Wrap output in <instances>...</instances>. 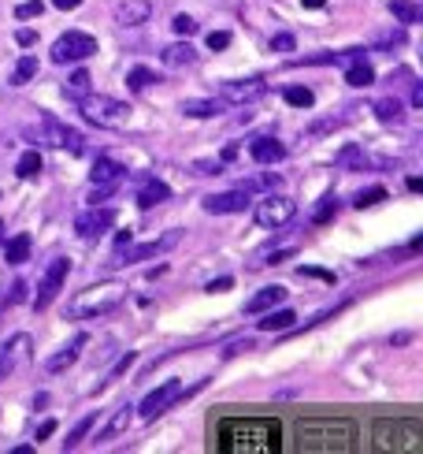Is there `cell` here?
<instances>
[{"label": "cell", "mask_w": 423, "mask_h": 454, "mask_svg": "<svg viewBox=\"0 0 423 454\" xmlns=\"http://www.w3.org/2000/svg\"><path fill=\"white\" fill-rule=\"evenodd\" d=\"M312 90H304V86H290L286 90V105H294V108H312Z\"/></svg>", "instance_id": "836d02e7"}, {"label": "cell", "mask_w": 423, "mask_h": 454, "mask_svg": "<svg viewBox=\"0 0 423 454\" xmlns=\"http://www.w3.org/2000/svg\"><path fill=\"white\" fill-rule=\"evenodd\" d=\"M93 421H97V418H93V413H86V418H82L79 425H74V428H71V436L64 440V450H71V447H79V443H82V440L89 436V428H93Z\"/></svg>", "instance_id": "f546056e"}, {"label": "cell", "mask_w": 423, "mask_h": 454, "mask_svg": "<svg viewBox=\"0 0 423 454\" xmlns=\"http://www.w3.org/2000/svg\"><path fill=\"white\" fill-rule=\"evenodd\" d=\"M342 123H350V116H327V120H316L309 130H304V135H309V138H319V135H327V130H338Z\"/></svg>", "instance_id": "1f68e13d"}, {"label": "cell", "mask_w": 423, "mask_h": 454, "mask_svg": "<svg viewBox=\"0 0 423 454\" xmlns=\"http://www.w3.org/2000/svg\"><path fill=\"white\" fill-rule=\"evenodd\" d=\"M171 27H175L179 37H194V34H197V23H194L189 15H175V19H171Z\"/></svg>", "instance_id": "d590c367"}, {"label": "cell", "mask_w": 423, "mask_h": 454, "mask_svg": "<svg viewBox=\"0 0 423 454\" xmlns=\"http://www.w3.org/2000/svg\"><path fill=\"white\" fill-rule=\"evenodd\" d=\"M152 82H157V74H152L149 67H134V71L127 74V86H130L134 93H142V90H149Z\"/></svg>", "instance_id": "4dcf8cb0"}, {"label": "cell", "mask_w": 423, "mask_h": 454, "mask_svg": "<svg viewBox=\"0 0 423 454\" xmlns=\"http://www.w3.org/2000/svg\"><path fill=\"white\" fill-rule=\"evenodd\" d=\"M130 365H134V350H127V354L119 357V365H115V369L108 372V380H115V376H123V372H127Z\"/></svg>", "instance_id": "60d3db41"}, {"label": "cell", "mask_w": 423, "mask_h": 454, "mask_svg": "<svg viewBox=\"0 0 423 454\" xmlns=\"http://www.w3.org/2000/svg\"><path fill=\"white\" fill-rule=\"evenodd\" d=\"M34 74H37V60L34 56H23V60L15 64V71H12V86H27Z\"/></svg>", "instance_id": "83f0119b"}, {"label": "cell", "mask_w": 423, "mask_h": 454, "mask_svg": "<svg viewBox=\"0 0 423 454\" xmlns=\"http://www.w3.org/2000/svg\"><path fill=\"white\" fill-rule=\"evenodd\" d=\"M160 60L167 67H189V64H197V49L189 45V42H175V45H167L160 52Z\"/></svg>", "instance_id": "ac0fdd59"}, {"label": "cell", "mask_w": 423, "mask_h": 454, "mask_svg": "<svg viewBox=\"0 0 423 454\" xmlns=\"http://www.w3.org/2000/svg\"><path fill=\"white\" fill-rule=\"evenodd\" d=\"M412 105H416V108L423 105V86H416V90H412Z\"/></svg>", "instance_id": "f907efd6"}, {"label": "cell", "mask_w": 423, "mask_h": 454, "mask_svg": "<svg viewBox=\"0 0 423 454\" xmlns=\"http://www.w3.org/2000/svg\"><path fill=\"white\" fill-rule=\"evenodd\" d=\"M89 82H93V79H89V71H74L71 79H67V86H64V93L79 101V98H86V93H89Z\"/></svg>", "instance_id": "4316f807"}, {"label": "cell", "mask_w": 423, "mask_h": 454, "mask_svg": "<svg viewBox=\"0 0 423 454\" xmlns=\"http://www.w3.org/2000/svg\"><path fill=\"white\" fill-rule=\"evenodd\" d=\"M294 213H297V205L282 194H267L264 201H257V223L260 227H282V223L294 220Z\"/></svg>", "instance_id": "ba28073f"}, {"label": "cell", "mask_w": 423, "mask_h": 454, "mask_svg": "<svg viewBox=\"0 0 423 454\" xmlns=\"http://www.w3.org/2000/svg\"><path fill=\"white\" fill-rule=\"evenodd\" d=\"M52 432H56V421H42V425H37V436H34V440L42 443V440H49V436H52Z\"/></svg>", "instance_id": "bcb514c9"}, {"label": "cell", "mask_w": 423, "mask_h": 454, "mask_svg": "<svg viewBox=\"0 0 423 454\" xmlns=\"http://www.w3.org/2000/svg\"><path fill=\"white\" fill-rule=\"evenodd\" d=\"M301 4H304V8H323L327 0H301Z\"/></svg>", "instance_id": "816d5d0a"}, {"label": "cell", "mask_w": 423, "mask_h": 454, "mask_svg": "<svg viewBox=\"0 0 423 454\" xmlns=\"http://www.w3.org/2000/svg\"><path fill=\"white\" fill-rule=\"evenodd\" d=\"M115 223V209H108V205H93V209H86L79 220H74V231H79L82 239H101L108 227Z\"/></svg>", "instance_id": "9c48e42d"}, {"label": "cell", "mask_w": 423, "mask_h": 454, "mask_svg": "<svg viewBox=\"0 0 423 454\" xmlns=\"http://www.w3.org/2000/svg\"><path fill=\"white\" fill-rule=\"evenodd\" d=\"M382 198H387V191H382V186H372V191H364V194H357V209H368V205H379Z\"/></svg>", "instance_id": "e575fe53"}, {"label": "cell", "mask_w": 423, "mask_h": 454, "mask_svg": "<svg viewBox=\"0 0 423 454\" xmlns=\"http://www.w3.org/2000/svg\"><path fill=\"white\" fill-rule=\"evenodd\" d=\"M42 12H45V4H42V0H23V4L15 8V19H37Z\"/></svg>", "instance_id": "8d00e7d4"}, {"label": "cell", "mask_w": 423, "mask_h": 454, "mask_svg": "<svg viewBox=\"0 0 423 454\" xmlns=\"http://www.w3.org/2000/svg\"><path fill=\"white\" fill-rule=\"evenodd\" d=\"M267 93V82L260 79V74H253V79H230L219 86V101L223 105H253L257 98H264Z\"/></svg>", "instance_id": "8992f818"}, {"label": "cell", "mask_w": 423, "mask_h": 454, "mask_svg": "<svg viewBox=\"0 0 423 454\" xmlns=\"http://www.w3.org/2000/svg\"><path fill=\"white\" fill-rule=\"evenodd\" d=\"M372 112H375L379 123H397L401 116H405V105H401L397 98H379V101L372 105Z\"/></svg>", "instance_id": "7402d4cb"}, {"label": "cell", "mask_w": 423, "mask_h": 454, "mask_svg": "<svg viewBox=\"0 0 423 454\" xmlns=\"http://www.w3.org/2000/svg\"><path fill=\"white\" fill-rule=\"evenodd\" d=\"M194 172L197 176H223V160H197Z\"/></svg>", "instance_id": "f35d334b"}, {"label": "cell", "mask_w": 423, "mask_h": 454, "mask_svg": "<svg viewBox=\"0 0 423 454\" xmlns=\"http://www.w3.org/2000/svg\"><path fill=\"white\" fill-rule=\"evenodd\" d=\"M230 283H235V279H230V276H219V279H212V283H208V287H204V291H208V294H219V291H227V287H230Z\"/></svg>", "instance_id": "7bdbcfd3"}, {"label": "cell", "mask_w": 423, "mask_h": 454, "mask_svg": "<svg viewBox=\"0 0 423 454\" xmlns=\"http://www.w3.org/2000/svg\"><path fill=\"white\" fill-rule=\"evenodd\" d=\"M335 164H342V168H364V164H368V157H364V149H357V145H345L342 149V153L335 157Z\"/></svg>", "instance_id": "d6a6232c"}, {"label": "cell", "mask_w": 423, "mask_h": 454, "mask_svg": "<svg viewBox=\"0 0 423 454\" xmlns=\"http://www.w3.org/2000/svg\"><path fill=\"white\" fill-rule=\"evenodd\" d=\"M272 49H275V52H290V49H294V34H279L275 42H272Z\"/></svg>", "instance_id": "b9f144b4"}, {"label": "cell", "mask_w": 423, "mask_h": 454, "mask_svg": "<svg viewBox=\"0 0 423 454\" xmlns=\"http://www.w3.org/2000/svg\"><path fill=\"white\" fill-rule=\"evenodd\" d=\"M227 45H230V34H227V30H212V34H208V49H212V52L227 49Z\"/></svg>", "instance_id": "ab89813d"}, {"label": "cell", "mask_w": 423, "mask_h": 454, "mask_svg": "<svg viewBox=\"0 0 423 454\" xmlns=\"http://www.w3.org/2000/svg\"><path fill=\"white\" fill-rule=\"evenodd\" d=\"M182 231H167L160 239H152V242H142V246H134V250H123L119 261H112V264H134V261H149V257H157L164 250H171V246H179Z\"/></svg>", "instance_id": "30bf717a"}, {"label": "cell", "mask_w": 423, "mask_h": 454, "mask_svg": "<svg viewBox=\"0 0 423 454\" xmlns=\"http://www.w3.org/2000/svg\"><path fill=\"white\" fill-rule=\"evenodd\" d=\"M390 15L397 19V23L412 27V23H419V19H423V8L412 4V0H390Z\"/></svg>", "instance_id": "cb8c5ba5"}, {"label": "cell", "mask_w": 423, "mask_h": 454, "mask_svg": "<svg viewBox=\"0 0 423 454\" xmlns=\"http://www.w3.org/2000/svg\"><path fill=\"white\" fill-rule=\"evenodd\" d=\"M123 301H127V283L104 279V283H93V287L74 294L67 301V317L71 320H93V317H104L112 309H119Z\"/></svg>", "instance_id": "6da1fadb"}, {"label": "cell", "mask_w": 423, "mask_h": 454, "mask_svg": "<svg viewBox=\"0 0 423 454\" xmlns=\"http://www.w3.org/2000/svg\"><path fill=\"white\" fill-rule=\"evenodd\" d=\"M167 198H171V186L160 183V179H149L142 191H138V209H152V205H160Z\"/></svg>", "instance_id": "ffe728a7"}, {"label": "cell", "mask_w": 423, "mask_h": 454, "mask_svg": "<svg viewBox=\"0 0 423 454\" xmlns=\"http://www.w3.org/2000/svg\"><path fill=\"white\" fill-rule=\"evenodd\" d=\"M249 157H253L257 164H279L286 157V145L279 138H257L253 145H249Z\"/></svg>", "instance_id": "e0dca14e"}, {"label": "cell", "mask_w": 423, "mask_h": 454, "mask_svg": "<svg viewBox=\"0 0 423 454\" xmlns=\"http://www.w3.org/2000/svg\"><path fill=\"white\" fill-rule=\"evenodd\" d=\"M223 112V101H182V116L189 120H212Z\"/></svg>", "instance_id": "603a6c76"}, {"label": "cell", "mask_w": 423, "mask_h": 454, "mask_svg": "<svg viewBox=\"0 0 423 454\" xmlns=\"http://www.w3.org/2000/svg\"><path fill=\"white\" fill-rule=\"evenodd\" d=\"M127 176V168L119 160H112V157H97L93 160V172H89V183L93 186H119Z\"/></svg>", "instance_id": "5bb4252c"}, {"label": "cell", "mask_w": 423, "mask_h": 454, "mask_svg": "<svg viewBox=\"0 0 423 454\" xmlns=\"http://www.w3.org/2000/svg\"><path fill=\"white\" fill-rule=\"evenodd\" d=\"M93 52H97V37L82 30H67L64 37H56L52 64H79V60H89Z\"/></svg>", "instance_id": "3957f363"}, {"label": "cell", "mask_w": 423, "mask_h": 454, "mask_svg": "<svg viewBox=\"0 0 423 454\" xmlns=\"http://www.w3.org/2000/svg\"><path fill=\"white\" fill-rule=\"evenodd\" d=\"M86 343H89V335H74L67 347H60L52 357H45V372H64V369H71L74 362H79V354H82Z\"/></svg>", "instance_id": "4fadbf2b"}, {"label": "cell", "mask_w": 423, "mask_h": 454, "mask_svg": "<svg viewBox=\"0 0 423 454\" xmlns=\"http://www.w3.org/2000/svg\"><path fill=\"white\" fill-rule=\"evenodd\" d=\"M27 347H30V335H12L8 343H0V380H8L19 369V362L27 357Z\"/></svg>", "instance_id": "7c38bea8"}, {"label": "cell", "mask_w": 423, "mask_h": 454, "mask_svg": "<svg viewBox=\"0 0 423 454\" xmlns=\"http://www.w3.org/2000/svg\"><path fill=\"white\" fill-rule=\"evenodd\" d=\"M335 209H338V198H323V205L312 213V220H316V223H327V220L335 216Z\"/></svg>", "instance_id": "74e56055"}, {"label": "cell", "mask_w": 423, "mask_h": 454, "mask_svg": "<svg viewBox=\"0 0 423 454\" xmlns=\"http://www.w3.org/2000/svg\"><path fill=\"white\" fill-rule=\"evenodd\" d=\"M235 157H238V145H227V149H223V157H219V160L227 164V160H235Z\"/></svg>", "instance_id": "681fc988"}, {"label": "cell", "mask_w": 423, "mask_h": 454, "mask_svg": "<svg viewBox=\"0 0 423 454\" xmlns=\"http://www.w3.org/2000/svg\"><path fill=\"white\" fill-rule=\"evenodd\" d=\"M182 395H186V387H182L179 380H167V384H160L157 391H149V395H145V403H142V406H134V410H138V418H142V421H157L160 413H167L171 406L182 399Z\"/></svg>", "instance_id": "5b68a950"}, {"label": "cell", "mask_w": 423, "mask_h": 454, "mask_svg": "<svg viewBox=\"0 0 423 454\" xmlns=\"http://www.w3.org/2000/svg\"><path fill=\"white\" fill-rule=\"evenodd\" d=\"M130 421H134V406L127 403V406H119L112 413V421H108V428L101 432V443H108V440H115V436H123V432L130 428Z\"/></svg>", "instance_id": "44dd1931"}, {"label": "cell", "mask_w": 423, "mask_h": 454, "mask_svg": "<svg viewBox=\"0 0 423 454\" xmlns=\"http://www.w3.org/2000/svg\"><path fill=\"white\" fill-rule=\"evenodd\" d=\"M282 298H286V287H279V283H275V287H264V291H257L253 298L245 301V313H249V317L267 313V309H275Z\"/></svg>", "instance_id": "2e32d148"}, {"label": "cell", "mask_w": 423, "mask_h": 454, "mask_svg": "<svg viewBox=\"0 0 423 454\" xmlns=\"http://www.w3.org/2000/svg\"><path fill=\"white\" fill-rule=\"evenodd\" d=\"M345 82L357 86V90H368V86L375 82V71H372V64L364 60V56H357V60H350V64H345Z\"/></svg>", "instance_id": "d6986e66"}, {"label": "cell", "mask_w": 423, "mask_h": 454, "mask_svg": "<svg viewBox=\"0 0 423 454\" xmlns=\"http://www.w3.org/2000/svg\"><path fill=\"white\" fill-rule=\"evenodd\" d=\"M115 194V186H93V194H89V201L97 205V201H104V198H112Z\"/></svg>", "instance_id": "ee69618b"}, {"label": "cell", "mask_w": 423, "mask_h": 454, "mask_svg": "<svg viewBox=\"0 0 423 454\" xmlns=\"http://www.w3.org/2000/svg\"><path fill=\"white\" fill-rule=\"evenodd\" d=\"M245 209H249V191H227V194L204 198V213H212V216H230V213H245Z\"/></svg>", "instance_id": "8fae6325"}, {"label": "cell", "mask_w": 423, "mask_h": 454, "mask_svg": "<svg viewBox=\"0 0 423 454\" xmlns=\"http://www.w3.org/2000/svg\"><path fill=\"white\" fill-rule=\"evenodd\" d=\"M149 15H152L149 0H123V4L115 8V23L119 27H142V23H149Z\"/></svg>", "instance_id": "9a60e30c"}, {"label": "cell", "mask_w": 423, "mask_h": 454, "mask_svg": "<svg viewBox=\"0 0 423 454\" xmlns=\"http://www.w3.org/2000/svg\"><path fill=\"white\" fill-rule=\"evenodd\" d=\"M15 172L23 176V179H34L37 172H42V157H37V149H27L23 157H19V164H15Z\"/></svg>", "instance_id": "f1b7e54d"}, {"label": "cell", "mask_w": 423, "mask_h": 454, "mask_svg": "<svg viewBox=\"0 0 423 454\" xmlns=\"http://www.w3.org/2000/svg\"><path fill=\"white\" fill-rule=\"evenodd\" d=\"M15 42H19V45H34V42H37V34H34V30H19V34H15Z\"/></svg>", "instance_id": "7dc6e473"}, {"label": "cell", "mask_w": 423, "mask_h": 454, "mask_svg": "<svg viewBox=\"0 0 423 454\" xmlns=\"http://www.w3.org/2000/svg\"><path fill=\"white\" fill-rule=\"evenodd\" d=\"M37 127H42V142H49L52 149H67V153H74L79 157L82 153V135L74 127H67V123H60L52 116V112H42V116H37Z\"/></svg>", "instance_id": "277c9868"}, {"label": "cell", "mask_w": 423, "mask_h": 454, "mask_svg": "<svg viewBox=\"0 0 423 454\" xmlns=\"http://www.w3.org/2000/svg\"><path fill=\"white\" fill-rule=\"evenodd\" d=\"M67 272H71V261H67V257H56V261L49 264L42 287H37V294H34V309H49V306H52V298L64 291Z\"/></svg>", "instance_id": "52a82bcc"}, {"label": "cell", "mask_w": 423, "mask_h": 454, "mask_svg": "<svg viewBox=\"0 0 423 454\" xmlns=\"http://www.w3.org/2000/svg\"><path fill=\"white\" fill-rule=\"evenodd\" d=\"M52 4H56V8H60V12H74V8H79V4H82V0H52Z\"/></svg>", "instance_id": "c3c4849f"}, {"label": "cell", "mask_w": 423, "mask_h": 454, "mask_svg": "<svg viewBox=\"0 0 423 454\" xmlns=\"http://www.w3.org/2000/svg\"><path fill=\"white\" fill-rule=\"evenodd\" d=\"M294 313L290 309H279V313H267L264 320H260V332H286V328H294Z\"/></svg>", "instance_id": "d4e9b609"}, {"label": "cell", "mask_w": 423, "mask_h": 454, "mask_svg": "<svg viewBox=\"0 0 423 454\" xmlns=\"http://www.w3.org/2000/svg\"><path fill=\"white\" fill-rule=\"evenodd\" d=\"M79 112H82L86 123L101 127V130H119L130 120V105L104 98V93H86V98H79Z\"/></svg>", "instance_id": "7a4b0ae2"}, {"label": "cell", "mask_w": 423, "mask_h": 454, "mask_svg": "<svg viewBox=\"0 0 423 454\" xmlns=\"http://www.w3.org/2000/svg\"><path fill=\"white\" fill-rule=\"evenodd\" d=\"M4 257L8 264H23L30 257V235H15L8 246H4Z\"/></svg>", "instance_id": "484cf974"}, {"label": "cell", "mask_w": 423, "mask_h": 454, "mask_svg": "<svg viewBox=\"0 0 423 454\" xmlns=\"http://www.w3.org/2000/svg\"><path fill=\"white\" fill-rule=\"evenodd\" d=\"M27 298V283H15L12 287V294H8V306H19V301Z\"/></svg>", "instance_id": "f6af8a7d"}]
</instances>
